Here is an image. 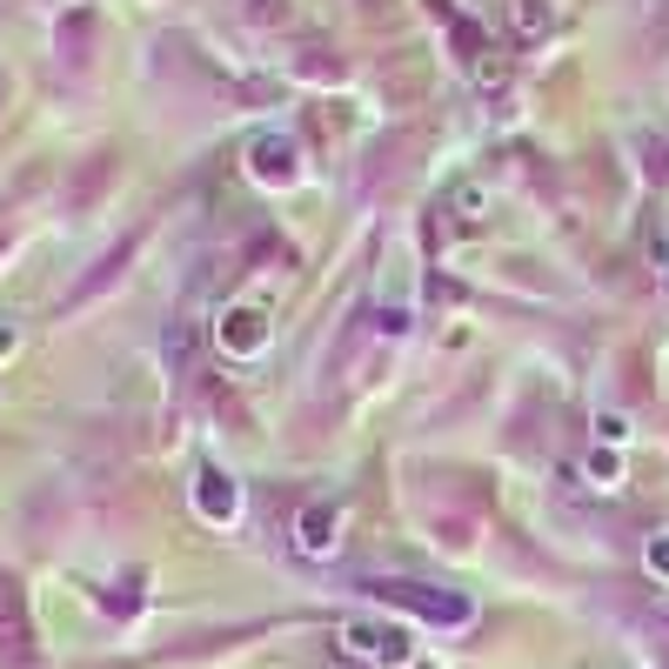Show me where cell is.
Masks as SVG:
<instances>
[{"label":"cell","instance_id":"6da1fadb","mask_svg":"<svg viewBox=\"0 0 669 669\" xmlns=\"http://www.w3.org/2000/svg\"><path fill=\"white\" fill-rule=\"evenodd\" d=\"M342 649L362 656V662H382V669H402V662L415 656V649H408V629L369 623V616H349V623H342Z\"/></svg>","mask_w":669,"mask_h":669},{"label":"cell","instance_id":"7a4b0ae2","mask_svg":"<svg viewBox=\"0 0 669 669\" xmlns=\"http://www.w3.org/2000/svg\"><path fill=\"white\" fill-rule=\"evenodd\" d=\"M369 590H375L382 603H402V610H415V616H429V623H469V616H475L469 596H436L429 582H369Z\"/></svg>","mask_w":669,"mask_h":669},{"label":"cell","instance_id":"3957f363","mask_svg":"<svg viewBox=\"0 0 669 669\" xmlns=\"http://www.w3.org/2000/svg\"><path fill=\"white\" fill-rule=\"evenodd\" d=\"M248 167H255V182L268 188H288L301 175V161H295V141L288 134H255V147H248Z\"/></svg>","mask_w":669,"mask_h":669},{"label":"cell","instance_id":"277c9868","mask_svg":"<svg viewBox=\"0 0 669 669\" xmlns=\"http://www.w3.org/2000/svg\"><path fill=\"white\" fill-rule=\"evenodd\" d=\"M334 529H342V509H334L328 495H315L308 509H301V523H295V542H301V556H328V549H334Z\"/></svg>","mask_w":669,"mask_h":669},{"label":"cell","instance_id":"5b68a950","mask_svg":"<svg viewBox=\"0 0 669 669\" xmlns=\"http://www.w3.org/2000/svg\"><path fill=\"white\" fill-rule=\"evenodd\" d=\"M221 349H228V355H262V349H268V321H262L255 308L221 315Z\"/></svg>","mask_w":669,"mask_h":669},{"label":"cell","instance_id":"8992f818","mask_svg":"<svg viewBox=\"0 0 669 669\" xmlns=\"http://www.w3.org/2000/svg\"><path fill=\"white\" fill-rule=\"evenodd\" d=\"M195 502H201V516H208V523H228V516L241 509V489H234L221 469H201V489H195Z\"/></svg>","mask_w":669,"mask_h":669},{"label":"cell","instance_id":"52a82bcc","mask_svg":"<svg viewBox=\"0 0 669 669\" xmlns=\"http://www.w3.org/2000/svg\"><path fill=\"white\" fill-rule=\"evenodd\" d=\"M582 475H590V489H616V482H623V462H616V456H603V449H596V456H590V462H582Z\"/></svg>","mask_w":669,"mask_h":669},{"label":"cell","instance_id":"ba28073f","mask_svg":"<svg viewBox=\"0 0 669 669\" xmlns=\"http://www.w3.org/2000/svg\"><path fill=\"white\" fill-rule=\"evenodd\" d=\"M596 436H603V442H629V415H616V408L596 415Z\"/></svg>","mask_w":669,"mask_h":669},{"label":"cell","instance_id":"9c48e42d","mask_svg":"<svg viewBox=\"0 0 669 669\" xmlns=\"http://www.w3.org/2000/svg\"><path fill=\"white\" fill-rule=\"evenodd\" d=\"M456 208H462L456 221H482V195H475V188H462V195H456Z\"/></svg>","mask_w":669,"mask_h":669},{"label":"cell","instance_id":"30bf717a","mask_svg":"<svg viewBox=\"0 0 669 669\" xmlns=\"http://www.w3.org/2000/svg\"><path fill=\"white\" fill-rule=\"evenodd\" d=\"M649 569H656V575H669V536H656V542H649Z\"/></svg>","mask_w":669,"mask_h":669},{"label":"cell","instance_id":"8fae6325","mask_svg":"<svg viewBox=\"0 0 669 669\" xmlns=\"http://www.w3.org/2000/svg\"><path fill=\"white\" fill-rule=\"evenodd\" d=\"M662 282H669V241H662Z\"/></svg>","mask_w":669,"mask_h":669}]
</instances>
